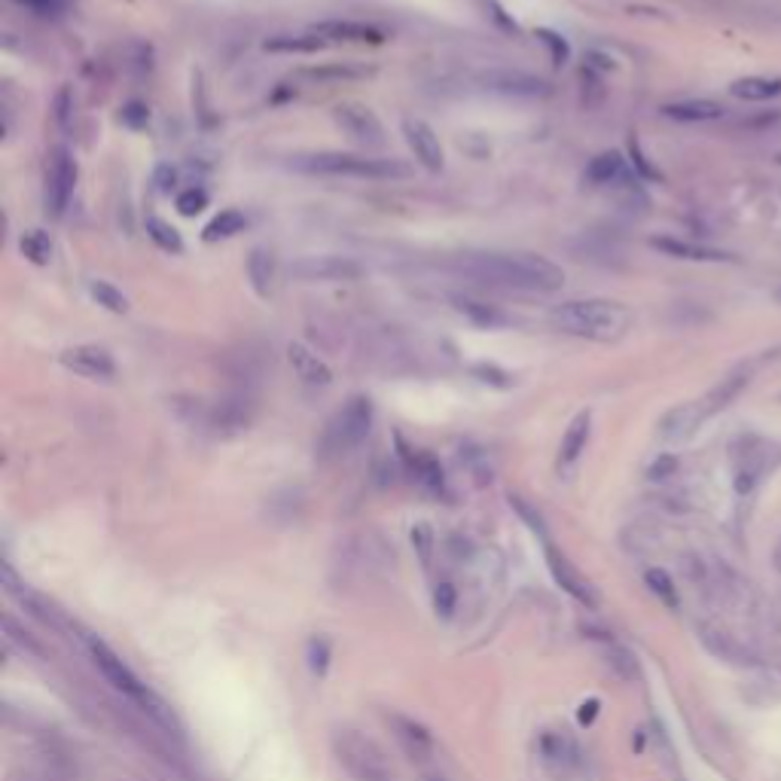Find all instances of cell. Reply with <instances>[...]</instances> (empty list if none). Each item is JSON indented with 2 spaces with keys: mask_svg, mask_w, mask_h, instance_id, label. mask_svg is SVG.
Masks as SVG:
<instances>
[{
  "mask_svg": "<svg viewBox=\"0 0 781 781\" xmlns=\"http://www.w3.org/2000/svg\"><path fill=\"white\" fill-rule=\"evenodd\" d=\"M708 418L702 400L699 403H681L672 412H666V418L659 422V434L663 440H687L699 431V425Z\"/></svg>",
  "mask_w": 781,
  "mask_h": 781,
  "instance_id": "16",
  "label": "cell"
},
{
  "mask_svg": "<svg viewBox=\"0 0 781 781\" xmlns=\"http://www.w3.org/2000/svg\"><path fill=\"white\" fill-rule=\"evenodd\" d=\"M650 245H653L656 251L669 254V257H678V260H699V263H717V260H730L727 254H720V251L699 248V245H690V242H678V238H653Z\"/></svg>",
  "mask_w": 781,
  "mask_h": 781,
  "instance_id": "22",
  "label": "cell"
},
{
  "mask_svg": "<svg viewBox=\"0 0 781 781\" xmlns=\"http://www.w3.org/2000/svg\"><path fill=\"white\" fill-rule=\"evenodd\" d=\"M775 565H778V571H781V544H778V550H775Z\"/></svg>",
  "mask_w": 781,
  "mask_h": 781,
  "instance_id": "48",
  "label": "cell"
},
{
  "mask_svg": "<svg viewBox=\"0 0 781 781\" xmlns=\"http://www.w3.org/2000/svg\"><path fill=\"white\" fill-rule=\"evenodd\" d=\"M388 724H391V733L400 742V748L409 754V760L425 763V760L434 757V739L422 724H418V720L403 717V714H388Z\"/></svg>",
  "mask_w": 781,
  "mask_h": 781,
  "instance_id": "12",
  "label": "cell"
},
{
  "mask_svg": "<svg viewBox=\"0 0 781 781\" xmlns=\"http://www.w3.org/2000/svg\"><path fill=\"white\" fill-rule=\"evenodd\" d=\"M309 666L315 675H324L330 666V644L324 638H312L309 641Z\"/></svg>",
  "mask_w": 781,
  "mask_h": 781,
  "instance_id": "38",
  "label": "cell"
},
{
  "mask_svg": "<svg viewBox=\"0 0 781 781\" xmlns=\"http://www.w3.org/2000/svg\"><path fill=\"white\" fill-rule=\"evenodd\" d=\"M540 754H544L550 763H568L571 748H568V742L559 733H544V736H540Z\"/></svg>",
  "mask_w": 781,
  "mask_h": 781,
  "instance_id": "36",
  "label": "cell"
},
{
  "mask_svg": "<svg viewBox=\"0 0 781 781\" xmlns=\"http://www.w3.org/2000/svg\"><path fill=\"white\" fill-rule=\"evenodd\" d=\"M544 553H547V565H550V574H553V580L574 598V602H580V605H586V608H595L598 602H595V592H592V586L586 583V577L568 562V556H562L550 540L544 544Z\"/></svg>",
  "mask_w": 781,
  "mask_h": 781,
  "instance_id": "10",
  "label": "cell"
},
{
  "mask_svg": "<svg viewBox=\"0 0 781 781\" xmlns=\"http://www.w3.org/2000/svg\"><path fill=\"white\" fill-rule=\"evenodd\" d=\"M123 123H126V126H132V129H141V126H147V123H150V110H147L144 104L132 101V104H126V107H123Z\"/></svg>",
  "mask_w": 781,
  "mask_h": 781,
  "instance_id": "41",
  "label": "cell"
},
{
  "mask_svg": "<svg viewBox=\"0 0 781 781\" xmlns=\"http://www.w3.org/2000/svg\"><path fill=\"white\" fill-rule=\"evenodd\" d=\"M455 602H458L455 586H452V583H437V589H434V608H437V614H440V617H452Z\"/></svg>",
  "mask_w": 781,
  "mask_h": 781,
  "instance_id": "39",
  "label": "cell"
},
{
  "mask_svg": "<svg viewBox=\"0 0 781 781\" xmlns=\"http://www.w3.org/2000/svg\"><path fill=\"white\" fill-rule=\"evenodd\" d=\"M483 83H486V89L504 92V95H525V98L550 95L547 80H540L534 74H522V71H489V74H483Z\"/></svg>",
  "mask_w": 781,
  "mask_h": 781,
  "instance_id": "14",
  "label": "cell"
},
{
  "mask_svg": "<svg viewBox=\"0 0 781 781\" xmlns=\"http://www.w3.org/2000/svg\"><path fill=\"white\" fill-rule=\"evenodd\" d=\"M489 10H492V16H495V19H498V22H501V25H504L507 31H516V22L504 16V10H501V7L495 4V0H489Z\"/></svg>",
  "mask_w": 781,
  "mask_h": 781,
  "instance_id": "46",
  "label": "cell"
},
{
  "mask_svg": "<svg viewBox=\"0 0 781 781\" xmlns=\"http://www.w3.org/2000/svg\"><path fill=\"white\" fill-rule=\"evenodd\" d=\"M373 428V403L364 394H354L327 425L324 437H321V449L324 455H348L351 449H357L370 437Z\"/></svg>",
  "mask_w": 781,
  "mask_h": 781,
  "instance_id": "5",
  "label": "cell"
},
{
  "mask_svg": "<svg viewBox=\"0 0 781 781\" xmlns=\"http://www.w3.org/2000/svg\"><path fill=\"white\" fill-rule=\"evenodd\" d=\"M455 269L479 284L525 290V293H553L565 284L562 266L540 254L522 251H483L455 257Z\"/></svg>",
  "mask_w": 781,
  "mask_h": 781,
  "instance_id": "1",
  "label": "cell"
},
{
  "mask_svg": "<svg viewBox=\"0 0 781 781\" xmlns=\"http://www.w3.org/2000/svg\"><path fill=\"white\" fill-rule=\"evenodd\" d=\"M458 309L464 312V315H470L479 327H501V324H507V318L504 315H498L495 309H489V306H483V303H473V299H461L458 303Z\"/></svg>",
  "mask_w": 781,
  "mask_h": 781,
  "instance_id": "33",
  "label": "cell"
},
{
  "mask_svg": "<svg viewBox=\"0 0 781 781\" xmlns=\"http://www.w3.org/2000/svg\"><path fill=\"white\" fill-rule=\"evenodd\" d=\"M19 251H22V257H25L28 263H34V266H49V263H52V254H55L52 238H49L43 229H28V232L19 238Z\"/></svg>",
  "mask_w": 781,
  "mask_h": 781,
  "instance_id": "27",
  "label": "cell"
},
{
  "mask_svg": "<svg viewBox=\"0 0 781 781\" xmlns=\"http://www.w3.org/2000/svg\"><path fill=\"white\" fill-rule=\"evenodd\" d=\"M147 235L153 238V242H156L162 251H168V254H184V238H180V232H177L168 220H162V217H147Z\"/></svg>",
  "mask_w": 781,
  "mask_h": 781,
  "instance_id": "30",
  "label": "cell"
},
{
  "mask_svg": "<svg viewBox=\"0 0 781 781\" xmlns=\"http://www.w3.org/2000/svg\"><path fill=\"white\" fill-rule=\"evenodd\" d=\"M745 385H748V373H745V370H739V373H733V376H727V379H720V385H717V388L702 400L705 412L714 415L717 409H727V406L742 394Z\"/></svg>",
  "mask_w": 781,
  "mask_h": 781,
  "instance_id": "25",
  "label": "cell"
},
{
  "mask_svg": "<svg viewBox=\"0 0 781 781\" xmlns=\"http://www.w3.org/2000/svg\"><path fill=\"white\" fill-rule=\"evenodd\" d=\"M473 376H476L479 382H486V385H492V388H504V391L516 385V379H513L507 370L495 367V364H476V367H473Z\"/></svg>",
  "mask_w": 781,
  "mask_h": 781,
  "instance_id": "35",
  "label": "cell"
},
{
  "mask_svg": "<svg viewBox=\"0 0 781 781\" xmlns=\"http://www.w3.org/2000/svg\"><path fill=\"white\" fill-rule=\"evenodd\" d=\"M174 205H177V211L184 217H196V214H202L208 208V193L202 187H190V190H184L177 196Z\"/></svg>",
  "mask_w": 781,
  "mask_h": 781,
  "instance_id": "34",
  "label": "cell"
},
{
  "mask_svg": "<svg viewBox=\"0 0 781 781\" xmlns=\"http://www.w3.org/2000/svg\"><path fill=\"white\" fill-rule=\"evenodd\" d=\"M245 226H248V217L238 211V208H226V211H220L205 229H202V238L208 245H214V242H223V238H232V235H238V232H245Z\"/></svg>",
  "mask_w": 781,
  "mask_h": 781,
  "instance_id": "23",
  "label": "cell"
},
{
  "mask_svg": "<svg viewBox=\"0 0 781 781\" xmlns=\"http://www.w3.org/2000/svg\"><path fill=\"white\" fill-rule=\"evenodd\" d=\"M730 92L742 101H769L775 95H781V80H769V77H742L730 86Z\"/></svg>",
  "mask_w": 781,
  "mask_h": 781,
  "instance_id": "28",
  "label": "cell"
},
{
  "mask_svg": "<svg viewBox=\"0 0 781 781\" xmlns=\"http://www.w3.org/2000/svg\"><path fill=\"white\" fill-rule=\"evenodd\" d=\"M293 275L303 281H351L360 275V266L345 257H306L293 266Z\"/></svg>",
  "mask_w": 781,
  "mask_h": 781,
  "instance_id": "13",
  "label": "cell"
},
{
  "mask_svg": "<svg viewBox=\"0 0 781 781\" xmlns=\"http://www.w3.org/2000/svg\"><path fill=\"white\" fill-rule=\"evenodd\" d=\"M174 180H177V171H174L171 165H162V168L156 171V187H159V193H171V190H174Z\"/></svg>",
  "mask_w": 781,
  "mask_h": 781,
  "instance_id": "43",
  "label": "cell"
},
{
  "mask_svg": "<svg viewBox=\"0 0 781 781\" xmlns=\"http://www.w3.org/2000/svg\"><path fill=\"white\" fill-rule=\"evenodd\" d=\"M327 46V40H321L318 34H278L266 40L269 52H299V55H315Z\"/></svg>",
  "mask_w": 781,
  "mask_h": 781,
  "instance_id": "26",
  "label": "cell"
},
{
  "mask_svg": "<svg viewBox=\"0 0 781 781\" xmlns=\"http://www.w3.org/2000/svg\"><path fill=\"white\" fill-rule=\"evenodd\" d=\"M400 449H403V443H400ZM403 455H406V464L415 473L418 483H422L425 489H431V492H443V486H446L443 467H440V461L431 452H406L403 449Z\"/></svg>",
  "mask_w": 781,
  "mask_h": 781,
  "instance_id": "21",
  "label": "cell"
},
{
  "mask_svg": "<svg viewBox=\"0 0 781 781\" xmlns=\"http://www.w3.org/2000/svg\"><path fill=\"white\" fill-rule=\"evenodd\" d=\"M598 705H602L598 699H589V702H583V705H580V714H577V720H580L583 727H589L592 720H595V714H598Z\"/></svg>",
  "mask_w": 781,
  "mask_h": 781,
  "instance_id": "45",
  "label": "cell"
},
{
  "mask_svg": "<svg viewBox=\"0 0 781 781\" xmlns=\"http://www.w3.org/2000/svg\"><path fill=\"white\" fill-rule=\"evenodd\" d=\"M663 113L669 119H678V123H714V119H724V104L717 101H705V98H693V101H675L666 104Z\"/></svg>",
  "mask_w": 781,
  "mask_h": 781,
  "instance_id": "19",
  "label": "cell"
},
{
  "mask_svg": "<svg viewBox=\"0 0 781 781\" xmlns=\"http://www.w3.org/2000/svg\"><path fill=\"white\" fill-rule=\"evenodd\" d=\"M699 638L717 659H727V663H748V650L733 635L717 632V629H702Z\"/></svg>",
  "mask_w": 781,
  "mask_h": 781,
  "instance_id": "24",
  "label": "cell"
},
{
  "mask_svg": "<svg viewBox=\"0 0 781 781\" xmlns=\"http://www.w3.org/2000/svg\"><path fill=\"white\" fill-rule=\"evenodd\" d=\"M312 34H318L327 43H385V34L367 22H348V19H330L312 25Z\"/></svg>",
  "mask_w": 781,
  "mask_h": 781,
  "instance_id": "15",
  "label": "cell"
},
{
  "mask_svg": "<svg viewBox=\"0 0 781 781\" xmlns=\"http://www.w3.org/2000/svg\"><path fill=\"white\" fill-rule=\"evenodd\" d=\"M550 324L565 336L589 342H617L629 333L632 315L614 299H568L550 312Z\"/></svg>",
  "mask_w": 781,
  "mask_h": 781,
  "instance_id": "2",
  "label": "cell"
},
{
  "mask_svg": "<svg viewBox=\"0 0 781 781\" xmlns=\"http://www.w3.org/2000/svg\"><path fill=\"white\" fill-rule=\"evenodd\" d=\"M422 781H446L443 775H422Z\"/></svg>",
  "mask_w": 781,
  "mask_h": 781,
  "instance_id": "47",
  "label": "cell"
},
{
  "mask_svg": "<svg viewBox=\"0 0 781 781\" xmlns=\"http://www.w3.org/2000/svg\"><path fill=\"white\" fill-rule=\"evenodd\" d=\"M62 364L86 379H113L116 364L104 345H74L62 354Z\"/></svg>",
  "mask_w": 781,
  "mask_h": 781,
  "instance_id": "9",
  "label": "cell"
},
{
  "mask_svg": "<svg viewBox=\"0 0 781 781\" xmlns=\"http://www.w3.org/2000/svg\"><path fill=\"white\" fill-rule=\"evenodd\" d=\"M678 467V461L672 458V455H666V458H659L653 467H650V479H663V476H669L672 470Z\"/></svg>",
  "mask_w": 781,
  "mask_h": 781,
  "instance_id": "44",
  "label": "cell"
},
{
  "mask_svg": "<svg viewBox=\"0 0 781 781\" xmlns=\"http://www.w3.org/2000/svg\"><path fill=\"white\" fill-rule=\"evenodd\" d=\"M403 135H406V144L415 156V162L428 168V171H440L443 168V144L437 138V132L422 123V119H406L403 123Z\"/></svg>",
  "mask_w": 781,
  "mask_h": 781,
  "instance_id": "11",
  "label": "cell"
},
{
  "mask_svg": "<svg viewBox=\"0 0 781 781\" xmlns=\"http://www.w3.org/2000/svg\"><path fill=\"white\" fill-rule=\"evenodd\" d=\"M16 4H22V7L34 10V13H40V16H55L58 10H62L58 0H16Z\"/></svg>",
  "mask_w": 781,
  "mask_h": 781,
  "instance_id": "42",
  "label": "cell"
},
{
  "mask_svg": "<svg viewBox=\"0 0 781 781\" xmlns=\"http://www.w3.org/2000/svg\"><path fill=\"white\" fill-rule=\"evenodd\" d=\"M248 275H251V284L260 296H269L272 293V281H275V263H272V254L257 248L248 260Z\"/></svg>",
  "mask_w": 781,
  "mask_h": 781,
  "instance_id": "29",
  "label": "cell"
},
{
  "mask_svg": "<svg viewBox=\"0 0 781 781\" xmlns=\"http://www.w3.org/2000/svg\"><path fill=\"white\" fill-rule=\"evenodd\" d=\"M296 171L330 174V177H364V180H394L409 177V165L400 159L360 156V153H306L293 159Z\"/></svg>",
  "mask_w": 781,
  "mask_h": 781,
  "instance_id": "3",
  "label": "cell"
},
{
  "mask_svg": "<svg viewBox=\"0 0 781 781\" xmlns=\"http://www.w3.org/2000/svg\"><path fill=\"white\" fill-rule=\"evenodd\" d=\"M333 754L354 781H391L394 778L385 751L373 739L360 736L354 730L333 733Z\"/></svg>",
  "mask_w": 781,
  "mask_h": 781,
  "instance_id": "4",
  "label": "cell"
},
{
  "mask_svg": "<svg viewBox=\"0 0 781 781\" xmlns=\"http://www.w3.org/2000/svg\"><path fill=\"white\" fill-rule=\"evenodd\" d=\"M589 431H592V415H589V412L574 415V422L568 425V431H565V437H562V446H559V467H562V470L574 467L577 458L586 452Z\"/></svg>",
  "mask_w": 781,
  "mask_h": 781,
  "instance_id": "18",
  "label": "cell"
},
{
  "mask_svg": "<svg viewBox=\"0 0 781 781\" xmlns=\"http://www.w3.org/2000/svg\"><path fill=\"white\" fill-rule=\"evenodd\" d=\"M336 123L357 144H364V147H382L385 144V129H382V123H379L370 107L342 104V107H336Z\"/></svg>",
  "mask_w": 781,
  "mask_h": 781,
  "instance_id": "8",
  "label": "cell"
},
{
  "mask_svg": "<svg viewBox=\"0 0 781 781\" xmlns=\"http://www.w3.org/2000/svg\"><path fill=\"white\" fill-rule=\"evenodd\" d=\"M534 37L550 49V58H553L556 65H565V62H568V43H565L556 31H550V28H537Z\"/></svg>",
  "mask_w": 781,
  "mask_h": 781,
  "instance_id": "37",
  "label": "cell"
},
{
  "mask_svg": "<svg viewBox=\"0 0 781 781\" xmlns=\"http://www.w3.org/2000/svg\"><path fill=\"white\" fill-rule=\"evenodd\" d=\"M644 580H647V586H650L653 595L663 598L669 608H678V589H675L672 577H669L663 568H650V571L644 574Z\"/></svg>",
  "mask_w": 781,
  "mask_h": 781,
  "instance_id": "32",
  "label": "cell"
},
{
  "mask_svg": "<svg viewBox=\"0 0 781 781\" xmlns=\"http://www.w3.org/2000/svg\"><path fill=\"white\" fill-rule=\"evenodd\" d=\"M412 547L418 550V556H422V562H425V565L431 562V547H434V537H431V528H428V525H415V528H412Z\"/></svg>",
  "mask_w": 781,
  "mask_h": 781,
  "instance_id": "40",
  "label": "cell"
},
{
  "mask_svg": "<svg viewBox=\"0 0 781 781\" xmlns=\"http://www.w3.org/2000/svg\"><path fill=\"white\" fill-rule=\"evenodd\" d=\"M89 653H92V663L98 666V672L104 675V681H107L113 690H119L123 696H129V699H135V702H141V705H150V702H153L150 690L135 678V672H132L104 641L89 638Z\"/></svg>",
  "mask_w": 781,
  "mask_h": 781,
  "instance_id": "6",
  "label": "cell"
},
{
  "mask_svg": "<svg viewBox=\"0 0 781 781\" xmlns=\"http://www.w3.org/2000/svg\"><path fill=\"white\" fill-rule=\"evenodd\" d=\"M287 360H290V367H293V373L303 379L306 385H330L333 382V370L324 364V360L309 348V345H303V342H290L287 345Z\"/></svg>",
  "mask_w": 781,
  "mask_h": 781,
  "instance_id": "17",
  "label": "cell"
},
{
  "mask_svg": "<svg viewBox=\"0 0 781 781\" xmlns=\"http://www.w3.org/2000/svg\"><path fill=\"white\" fill-rule=\"evenodd\" d=\"M74 187H77V162L65 147H58V150H52L49 165H46V208L55 217L65 214V208L74 196Z\"/></svg>",
  "mask_w": 781,
  "mask_h": 781,
  "instance_id": "7",
  "label": "cell"
},
{
  "mask_svg": "<svg viewBox=\"0 0 781 781\" xmlns=\"http://www.w3.org/2000/svg\"><path fill=\"white\" fill-rule=\"evenodd\" d=\"M89 293H92V299H95L98 306H104V309L113 312V315H126V312H129L126 293L116 290L110 281H89Z\"/></svg>",
  "mask_w": 781,
  "mask_h": 781,
  "instance_id": "31",
  "label": "cell"
},
{
  "mask_svg": "<svg viewBox=\"0 0 781 781\" xmlns=\"http://www.w3.org/2000/svg\"><path fill=\"white\" fill-rule=\"evenodd\" d=\"M626 174V159L623 153L617 150H608V153H598L589 165H586V180L592 187H605V184H617V180Z\"/></svg>",
  "mask_w": 781,
  "mask_h": 781,
  "instance_id": "20",
  "label": "cell"
}]
</instances>
